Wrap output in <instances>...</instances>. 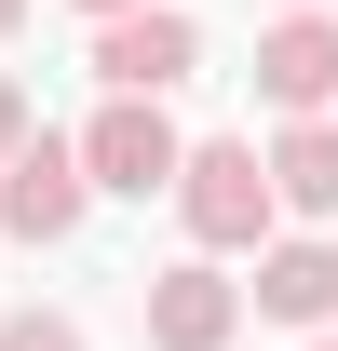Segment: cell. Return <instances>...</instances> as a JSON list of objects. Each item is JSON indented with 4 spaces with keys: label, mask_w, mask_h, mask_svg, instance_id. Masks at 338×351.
I'll return each instance as SVG.
<instances>
[{
    "label": "cell",
    "mask_w": 338,
    "mask_h": 351,
    "mask_svg": "<svg viewBox=\"0 0 338 351\" xmlns=\"http://www.w3.org/2000/svg\"><path fill=\"white\" fill-rule=\"evenodd\" d=\"M176 217H190V243L230 257V243H257L284 203H271V162H257L244 135H216V149H190V176H176Z\"/></svg>",
    "instance_id": "1"
},
{
    "label": "cell",
    "mask_w": 338,
    "mask_h": 351,
    "mask_svg": "<svg viewBox=\"0 0 338 351\" xmlns=\"http://www.w3.org/2000/svg\"><path fill=\"white\" fill-rule=\"evenodd\" d=\"M82 203H95L82 149H68V135H27V149H14V176H0V230H14V243H68V230H82Z\"/></svg>",
    "instance_id": "4"
},
{
    "label": "cell",
    "mask_w": 338,
    "mask_h": 351,
    "mask_svg": "<svg viewBox=\"0 0 338 351\" xmlns=\"http://www.w3.org/2000/svg\"><path fill=\"white\" fill-rule=\"evenodd\" d=\"M190 68H203V27H190L176 0L122 14V27H95V82H109V95H149V108H163V95L190 82Z\"/></svg>",
    "instance_id": "2"
},
{
    "label": "cell",
    "mask_w": 338,
    "mask_h": 351,
    "mask_svg": "<svg viewBox=\"0 0 338 351\" xmlns=\"http://www.w3.org/2000/svg\"><path fill=\"white\" fill-rule=\"evenodd\" d=\"M257 95H271V108H297V122L338 95V27H325V14H284V27L257 41Z\"/></svg>",
    "instance_id": "6"
},
{
    "label": "cell",
    "mask_w": 338,
    "mask_h": 351,
    "mask_svg": "<svg viewBox=\"0 0 338 351\" xmlns=\"http://www.w3.org/2000/svg\"><path fill=\"white\" fill-rule=\"evenodd\" d=\"M271 203L338 217V122H284V149H271Z\"/></svg>",
    "instance_id": "8"
},
{
    "label": "cell",
    "mask_w": 338,
    "mask_h": 351,
    "mask_svg": "<svg viewBox=\"0 0 338 351\" xmlns=\"http://www.w3.org/2000/svg\"><path fill=\"white\" fill-rule=\"evenodd\" d=\"M230 324H244V284H230V270H203V257H190V270H149V338H163V351H216Z\"/></svg>",
    "instance_id": "5"
},
{
    "label": "cell",
    "mask_w": 338,
    "mask_h": 351,
    "mask_svg": "<svg viewBox=\"0 0 338 351\" xmlns=\"http://www.w3.org/2000/svg\"><path fill=\"white\" fill-rule=\"evenodd\" d=\"M14 149H27V95L0 82V176H14Z\"/></svg>",
    "instance_id": "10"
},
{
    "label": "cell",
    "mask_w": 338,
    "mask_h": 351,
    "mask_svg": "<svg viewBox=\"0 0 338 351\" xmlns=\"http://www.w3.org/2000/svg\"><path fill=\"white\" fill-rule=\"evenodd\" d=\"M82 176L149 203V189H176V176H190V149H176V122L149 108V95H109V108H95V135H82Z\"/></svg>",
    "instance_id": "3"
},
{
    "label": "cell",
    "mask_w": 338,
    "mask_h": 351,
    "mask_svg": "<svg viewBox=\"0 0 338 351\" xmlns=\"http://www.w3.org/2000/svg\"><path fill=\"white\" fill-rule=\"evenodd\" d=\"M0 351H82V324H68V311H14V324H0Z\"/></svg>",
    "instance_id": "9"
},
{
    "label": "cell",
    "mask_w": 338,
    "mask_h": 351,
    "mask_svg": "<svg viewBox=\"0 0 338 351\" xmlns=\"http://www.w3.org/2000/svg\"><path fill=\"white\" fill-rule=\"evenodd\" d=\"M82 14H95V27H122V14H149V0H82Z\"/></svg>",
    "instance_id": "11"
},
{
    "label": "cell",
    "mask_w": 338,
    "mask_h": 351,
    "mask_svg": "<svg viewBox=\"0 0 338 351\" xmlns=\"http://www.w3.org/2000/svg\"><path fill=\"white\" fill-rule=\"evenodd\" d=\"M14 14H27V0H0V27H14Z\"/></svg>",
    "instance_id": "12"
},
{
    "label": "cell",
    "mask_w": 338,
    "mask_h": 351,
    "mask_svg": "<svg viewBox=\"0 0 338 351\" xmlns=\"http://www.w3.org/2000/svg\"><path fill=\"white\" fill-rule=\"evenodd\" d=\"M257 311L271 324H325L338 311V243H271L257 257Z\"/></svg>",
    "instance_id": "7"
}]
</instances>
